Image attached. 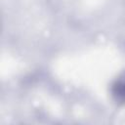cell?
Listing matches in <instances>:
<instances>
[{
  "mask_svg": "<svg viewBox=\"0 0 125 125\" xmlns=\"http://www.w3.org/2000/svg\"><path fill=\"white\" fill-rule=\"evenodd\" d=\"M116 93L125 99V82H121L120 85L117 86V92Z\"/></svg>",
  "mask_w": 125,
  "mask_h": 125,
  "instance_id": "cell-1",
  "label": "cell"
}]
</instances>
